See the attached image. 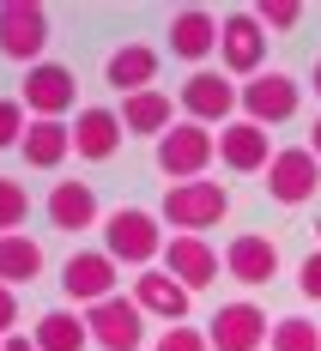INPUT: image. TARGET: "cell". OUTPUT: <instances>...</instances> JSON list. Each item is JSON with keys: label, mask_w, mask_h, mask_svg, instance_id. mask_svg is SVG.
I'll list each match as a JSON object with an SVG mask.
<instances>
[{"label": "cell", "mask_w": 321, "mask_h": 351, "mask_svg": "<svg viewBox=\"0 0 321 351\" xmlns=\"http://www.w3.org/2000/svg\"><path fill=\"white\" fill-rule=\"evenodd\" d=\"M25 218H31V194H25V182L0 176V237H12Z\"/></svg>", "instance_id": "484cf974"}, {"label": "cell", "mask_w": 321, "mask_h": 351, "mask_svg": "<svg viewBox=\"0 0 321 351\" xmlns=\"http://www.w3.org/2000/svg\"><path fill=\"white\" fill-rule=\"evenodd\" d=\"M36 273H43V248H36L25 230L0 237V285H31Z\"/></svg>", "instance_id": "cb8c5ba5"}, {"label": "cell", "mask_w": 321, "mask_h": 351, "mask_svg": "<svg viewBox=\"0 0 321 351\" xmlns=\"http://www.w3.org/2000/svg\"><path fill=\"white\" fill-rule=\"evenodd\" d=\"M104 254L121 267H152V261H164V224L140 206H115L104 218Z\"/></svg>", "instance_id": "6da1fadb"}, {"label": "cell", "mask_w": 321, "mask_h": 351, "mask_svg": "<svg viewBox=\"0 0 321 351\" xmlns=\"http://www.w3.org/2000/svg\"><path fill=\"white\" fill-rule=\"evenodd\" d=\"M170 55L188 61L194 73H200L206 55H218V19L206 12V6H182L176 19H170Z\"/></svg>", "instance_id": "9a60e30c"}, {"label": "cell", "mask_w": 321, "mask_h": 351, "mask_svg": "<svg viewBox=\"0 0 321 351\" xmlns=\"http://www.w3.org/2000/svg\"><path fill=\"white\" fill-rule=\"evenodd\" d=\"M0 351H36V339H19L12 333V339H0Z\"/></svg>", "instance_id": "1f68e13d"}, {"label": "cell", "mask_w": 321, "mask_h": 351, "mask_svg": "<svg viewBox=\"0 0 321 351\" xmlns=\"http://www.w3.org/2000/svg\"><path fill=\"white\" fill-rule=\"evenodd\" d=\"M224 212H230V194L218 188L213 176H200V182H176V188L164 194V224H176V237H200V230H213V224H224Z\"/></svg>", "instance_id": "7a4b0ae2"}, {"label": "cell", "mask_w": 321, "mask_h": 351, "mask_svg": "<svg viewBox=\"0 0 321 351\" xmlns=\"http://www.w3.org/2000/svg\"><path fill=\"white\" fill-rule=\"evenodd\" d=\"M121 115L104 104H91V109H79V121H73V152L85 158V164H104V158H115L121 152Z\"/></svg>", "instance_id": "2e32d148"}, {"label": "cell", "mask_w": 321, "mask_h": 351, "mask_svg": "<svg viewBox=\"0 0 321 351\" xmlns=\"http://www.w3.org/2000/svg\"><path fill=\"white\" fill-rule=\"evenodd\" d=\"M85 346H91L85 315H73V309H49V315L36 321V351H85Z\"/></svg>", "instance_id": "603a6c76"}, {"label": "cell", "mask_w": 321, "mask_h": 351, "mask_svg": "<svg viewBox=\"0 0 321 351\" xmlns=\"http://www.w3.org/2000/svg\"><path fill=\"white\" fill-rule=\"evenodd\" d=\"M316 97H321V61H316Z\"/></svg>", "instance_id": "836d02e7"}, {"label": "cell", "mask_w": 321, "mask_h": 351, "mask_svg": "<svg viewBox=\"0 0 321 351\" xmlns=\"http://www.w3.org/2000/svg\"><path fill=\"white\" fill-rule=\"evenodd\" d=\"M176 109H182V121H200V128H230L237 121V109H243V85H230V79H218V73H188L182 79V97H176Z\"/></svg>", "instance_id": "3957f363"}, {"label": "cell", "mask_w": 321, "mask_h": 351, "mask_svg": "<svg viewBox=\"0 0 321 351\" xmlns=\"http://www.w3.org/2000/svg\"><path fill=\"white\" fill-rule=\"evenodd\" d=\"M297 104H303V91H297V79L279 73V67H267L261 79L243 85V121H254V128H279V121H291Z\"/></svg>", "instance_id": "30bf717a"}, {"label": "cell", "mask_w": 321, "mask_h": 351, "mask_svg": "<svg viewBox=\"0 0 321 351\" xmlns=\"http://www.w3.org/2000/svg\"><path fill=\"white\" fill-rule=\"evenodd\" d=\"M213 158H218V140H213V128H200V121H176L158 140V170L176 176V182H200Z\"/></svg>", "instance_id": "5b68a950"}, {"label": "cell", "mask_w": 321, "mask_h": 351, "mask_svg": "<svg viewBox=\"0 0 321 351\" xmlns=\"http://www.w3.org/2000/svg\"><path fill=\"white\" fill-rule=\"evenodd\" d=\"M188 297H194V291H182V285L170 279L164 267H158V273H140V279H134V303H140V315L170 321V327H182V321H188Z\"/></svg>", "instance_id": "e0dca14e"}, {"label": "cell", "mask_w": 321, "mask_h": 351, "mask_svg": "<svg viewBox=\"0 0 321 351\" xmlns=\"http://www.w3.org/2000/svg\"><path fill=\"white\" fill-rule=\"evenodd\" d=\"M158 351H213V339H206L200 327H170V333L158 339Z\"/></svg>", "instance_id": "f1b7e54d"}, {"label": "cell", "mask_w": 321, "mask_h": 351, "mask_svg": "<svg viewBox=\"0 0 321 351\" xmlns=\"http://www.w3.org/2000/svg\"><path fill=\"white\" fill-rule=\"evenodd\" d=\"M309 152L321 158V115H316V128H309Z\"/></svg>", "instance_id": "d6a6232c"}, {"label": "cell", "mask_w": 321, "mask_h": 351, "mask_svg": "<svg viewBox=\"0 0 321 351\" xmlns=\"http://www.w3.org/2000/svg\"><path fill=\"white\" fill-rule=\"evenodd\" d=\"M104 79L121 91V97H140V91H152V79H158V49H152V43H121V49L109 55Z\"/></svg>", "instance_id": "d6986e66"}, {"label": "cell", "mask_w": 321, "mask_h": 351, "mask_svg": "<svg viewBox=\"0 0 321 351\" xmlns=\"http://www.w3.org/2000/svg\"><path fill=\"white\" fill-rule=\"evenodd\" d=\"M206 339H213V351H261L273 339V327H267V309H254V303H224L206 327Z\"/></svg>", "instance_id": "7c38bea8"}, {"label": "cell", "mask_w": 321, "mask_h": 351, "mask_svg": "<svg viewBox=\"0 0 321 351\" xmlns=\"http://www.w3.org/2000/svg\"><path fill=\"white\" fill-rule=\"evenodd\" d=\"M218 55H224V67L237 73L243 85L267 73V25L254 19V12H224L218 19Z\"/></svg>", "instance_id": "277c9868"}, {"label": "cell", "mask_w": 321, "mask_h": 351, "mask_svg": "<svg viewBox=\"0 0 321 351\" xmlns=\"http://www.w3.org/2000/svg\"><path fill=\"white\" fill-rule=\"evenodd\" d=\"M121 128L128 134H145V140H164L176 128V104L164 91H140V97H121Z\"/></svg>", "instance_id": "44dd1931"}, {"label": "cell", "mask_w": 321, "mask_h": 351, "mask_svg": "<svg viewBox=\"0 0 321 351\" xmlns=\"http://www.w3.org/2000/svg\"><path fill=\"white\" fill-rule=\"evenodd\" d=\"M224 273L237 285H273V273H279L273 237H237V243L224 248Z\"/></svg>", "instance_id": "ffe728a7"}, {"label": "cell", "mask_w": 321, "mask_h": 351, "mask_svg": "<svg viewBox=\"0 0 321 351\" xmlns=\"http://www.w3.org/2000/svg\"><path fill=\"white\" fill-rule=\"evenodd\" d=\"M218 158L230 164L237 176H267L273 164V140H267V128H254V121H230V128H218Z\"/></svg>", "instance_id": "5bb4252c"}, {"label": "cell", "mask_w": 321, "mask_h": 351, "mask_svg": "<svg viewBox=\"0 0 321 351\" xmlns=\"http://www.w3.org/2000/svg\"><path fill=\"white\" fill-rule=\"evenodd\" d=\"M254 19L267 25V36H273V31H291V25L303 19V6H297V0H267V6H261Z\"/></svg>", "instance_id": "83f0119b"}, {"label": "cell", "mask_w": 321, "mask_h": 351, "mask_svg": "<svg viewBox=\"0 0 321 351\" xmlns=\"http://www.w3.org/2000/svg\"><path fill=\"white\" fill-rule=\"evenodd\" d=\"M49 224L55 230H67V237H79V230H91V224H104L97 218V194H91V182H55L49 188Z\"/></svg>", "instance_id": "ac0fdd59"}, {"label": "cell", "mask_w": 321, "mask_h": 351, "mask_svg": "<svg viewBox=\"0 0 321 351\" xmlns=\"http://www.w3.org/2000/svg\"><path fill=\"white\" fill-rule=\"evenodd\" d=\"M158 267H164L182 291H206V285L218 279V248L206 243V237H170Z\"/></svg>", "instance_id": "4fadbf2b"}, {"label": "cell", "mask_w": 321, "mask_h": 351, "mask_svg": "<svg viewBox=\"0 0 321 351\" xmlns=\"http://www.w3.org/2000/svg\"><path fill=\"white\" fill-rule=\"evenodd\" d=\"M321 188V158L309 145H285V152H273V164H267V194L279 200V206H303V200H316Z\"/></svg>", "instance_id": "9c48e42d"}, {"label": "cell", "mask_w": 321, "mask_h": 351, "mask_svg": "<svg viewBox=\"0 0 321 351\" xmlns=\"http://www.w3.org/2000/svg\"><path fill=\"white\" fill-rule=\"evenodd\" d=\"M12 327H19V297L12 285H0V339H12Z\"/></svg>", "instance_id": "4dcf8cb0"}, {"label": "cell", "mask_w": 321, "mask_h": 351, "mask_svg": "<svg viewBox=\"0 0 321 351\" xmlns=\"http://www.w3.org/2000/svg\"><path fill=\"white\" fill-rule=\"evenodd\" d=\"M297 291H303L309 303H321V248L303 254V267H297Z\"/></svg>", "instance_id": "f546056e"}, {"label": "cell", "mask_w": 321, "mask_h": 351, "mask_svg": "<svg viewBox=\"0 0 321 351\" xmlns=\"http://www.w3.org/2000/svg\"><path fill=\"white\" fill-rule=\"evenodd\" d=\"M25 128H31L25 121V104L19 97H0V152L6 145H25Z\"/></svg>", "instance_id": "4316f807"}, {"label": "cell", "mask_w": 321, "mask_h": 351, "mask_svg": "<svg viewBox=\"0 0 321 351\" xmlns=\"http://www.w3.org/2000/svg\"><path fill=\"white\" fill-rule=\"evenodd\" d=\"M267 346L273 351H321V327L303 321V315H285V321H273V339Z\"/></svg>", "instance_id": "d4e9b609"}, {"label": "cell", "mask_w": 321, "mask_h": 351, "mask_svg": "<svg viewBox=\"0 0 321 351\" xmlns=\"http://www.w3.org/2000/svg\"><path fill=\"white\" fill-rule=\"evenodd\" d=\"M73 97H79V79H73V67H61V61H36L31 73H25V115L31 121H61L73 109Z\"/></svg>", "instance_id": "ba28073f"}, {"label": "cell", "mask_w": 321, "mask_h": 351, "mask_svg": "<svg viewBox=\"0 0 321 351\" xmlns=\"http://www.w3.org/2000/svg\"><path fill=\"white\" fill-rule=\"evenodd\" d=\"M19 152H25V164H31V170H61V164H67V152H73V128H67V121H31Z\"/></svg>", "instance_id": "7402d4cb"}, {"label": "cell", "mask_w": 321, "mask_h": 351, "mask_svg": "<svg viewBox=\"0 0 321 351\" xmlns=\"http://www.w3.org/2000/svg\"><path fill=\"white\" fill-rule=\"evenodd\" d=\"M49 49V12L36 0H0V55L36 67Z\"/></svg>", "instance_id": "8992f818"}, {"label": "cell", "mask_w": 321, "mask_h": 351, "mask_svg": "<svg viewBox=\"0 0 321 351\" xmlns=\"http://www.w3.org/2000/svg\"><path fill=\"white\" fill-rule=\"evenodd\" d=\"M115 261H109L104 248H79V254H67V267H61V291H67L73 303H104V297H115Z\"/></svg>", "instance_id": "8fae6325"}, {"label": "cell", "mask_w": 321, "mask_h": 351, "mask_svg": "<svg viewBox=\"0 0 321 351\" xmlns=\"http://www.w3.org/2000/svg\"><path fill=\"white\" fill-rule=\"evenodd\" d=\"M85 327H91V346H104V351H140L145 346V315H140V303L121 297V291L104 297V303H91Z\"/></svg>", "instance_id": "52a82bcc"}]
</instances>
